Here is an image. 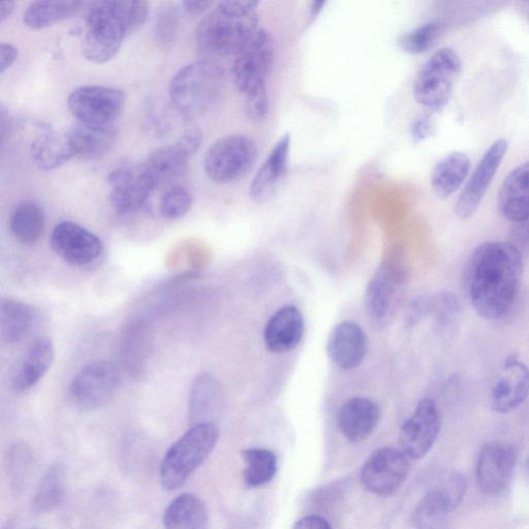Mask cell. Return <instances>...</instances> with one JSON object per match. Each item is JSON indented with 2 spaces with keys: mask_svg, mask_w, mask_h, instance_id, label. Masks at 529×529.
Wrapping results in <instances>:
<instances>
[{
  "mask_svg": "<svg viewBox=\"0 0 529 529\" xmlns=\"http://www.w3.org/2000/svg\"><path fill=\"white\" fill-rule=\"evenodd\" d=\"M451 513L440 492L432 488L419 504L414 523L416 529H445L446 520Z\"/></svg>",
  "mask_w": 529,
  "mask_h": 529,
  "instance_id": "d590c367",
  "label": "cell"
},
{
  "mask_svg": "<svg viewBox=\"0 0 529 529\" xmlns=\"http://www.w3.org/2000/svg\"><path fill=\"white\" fill-rule=\"evenodd\" d=\"M441 428L442 417L437 402L429 397L421 399L414 414L401 428L400 449L409 458H423L437 442Z\"/></svg>",
  "mask_w": 529,
  "mask_h": 529,
  "instance_id": "5bb4252c",
  "label": "cell"
},
{
  "mask_svg": "<svg viewBox=\"0 0 529 529\" xmlns=\"http://www.w3.org/2000/svg\"><path fill=\"white\" fill-rule=\"evenodd\" d=\"M508 147L507 140L499 139L483 155L456 202L455 213L460 220L468 221L478 211L490 184L506 157Z\"/></svg>",
  "mask_w": 529,
  "mask_h": 529,
  "instance_id": "9a60e30c",
  "label": "cell"
},
{
  "mask_svg": "<svg viewBox=\"0 0 529 529\" xmlns=\"http://www.w3.org/2000/svg\"><path fill=\"white\" fill-rule=\"evenodd\" d=\"M66 492V471L64 465L55 463L41 480L33 500L34 510L46 513L57 508Z\"/></svg>",
  "mask_w": 529,
  "mask_h": 529,
  "instance_id": "e575fe53",
  "label": "cell"
},
{
  "mask_svg": "<svg viewBox=\"0 0 529 529\" xmlns=\"http://www.w3.org/2000/svg\"><path fill=\"white\" fill-rule=\"evenodd\" d=\"M259 3L225 0L205 16L196 28V45L203 59L237 56L258 31Z\"/></svg>",
  "mask_w": 529,
  "mask_h": 529,
  "instance_id": "3957f363",
  "label": "cell"
},
{
  "mask_svg": "<svg viewBox=\"0 0 529 529\" xmlns=\"http://www.w3.org/2000/svg\"><path fill=\"white\" fill-rule=\"evenodd\" d=\"M528 396L529 368L517 356L511 355L491 386L490 407L497 414H510L520 408Z\"/></svg>",
  "mask_w": 529,
  "mask_h": 529,
  "instance_id": "2e32d148",
  "label": "cell"
},
{
  "mask_svg": "<svg viewBox=\"0 0 529 529\" xmlns=\"http://www.w3.org/2000/svg\"><path fill=\"white\" fill-rule=\"evenodd\" d=\"M108 183L111 186L110 203L121 214L138 212L158 188L144 163L118 166L108 175Z\"/></svg>",
  "mask_w": 529,
  "mask_h": 529,
  "instance_id": "7c38bea8",
  "label": "cell"
},
{
  "mask_svg": "<svg viewBox=\"0 0 529 529\" xmlns=\"http://www.w3.org/2000/svg\"><path fill=\"white\" fill-rule=\"evenodd\" d=\"M367 337L363 329L353 322L338 324L328 338L327 353L341 369L358 367L367 354Z\"/></svg>",
  "mask_w": 529,
  "mask_h": 529,
  "instance_id": "44dd1931",
  "label": "cell"
},
{
  "mask_svg": "<svg viewBox=\"0 0 529 529\" xmlns=\"http://www.w3.org/2000/svg\"><path fill=\"white\" fill-rule=\"evenodd\" d=\"M257 160L258 147L251 137L229 135L210 146L204 158V171L216 183H232L250 173Z\"/></svg>",
  "mask_w": 529,
  "mask_h": 529,
  "instance_id": "ba28073f",
  "label": "cell"
},
{
  "mask_svg": "<svg viewBox=\"0 0 529 529\" xmlns=\"http://www.w3.org/2000/svg\"><path fill=\"white\" fill-rule=\"evenodd\" d=\"M202 143L203 134L199 129L195 128L185 132L175 145L186 155V157L191 159L200 149Z\"/></svg>",
  "mask_w": 529,
  "mask_h": 529,
  "instance_id": "7bdbcfd3",
  "label": "cell"
},
{
  "mask_svg": "<svg viewBox=\"0 0 529 529\" xmlns=\"http://www.w3.org/2000/svg\"><path fill=\"white\" fill-rule=\"evenodd\" d=\"M528 466H529V457H528Z\"/></svg>",
  "mask_w": 529,
  "mask_h": 529,
  "instance_id": "f907efd6",
  "label": "cell"
},
{
  "mask_svg": "<svg viewBox=\"0 0 529 529\" xmlns=\"http://www.w3.org/2000/svg\"><path fill=\"white\" fill-rule=\"evenodd\" d=\"M499 209L511 223L529 217V162L514 169L504 180L499 197Z\"/></svg>",
  "mask_w": 529,
  "mask_h": 529,
  "instance_id": "cb8c5ba5",
  "label": "cell"
},
{
  "mask_svg": "<svg viewBox=\"0 0 529 529\" xmlns=\"http://www.w3.org/2000/svg\"><path fill=\"white\" fill-rule=\"evenodd\" d=\"M509 242L517 248L522 256H529V217L513 224Z\"/></svg>",
  "mask_w": 529,
  "mask_h": 529,
  "instance_id": "b9f144b4",
  "label": "cell"
},
{
  "mask_svg": "<svg viewBox=\"0 0 529 529\" xmlns=\"http://www.w3.org/2000/svg\"><path fill=\"white\" fill-rule=\"evenodd\" d=\"M380 419L381 411L375 401L366 397H354L341 407L338 426L349 441L360 443L376 430Z\"/></svg>",
  "mask_w": 529,
  "mask_h": 529,
  "instance_id": "7402d4cb",
  "label": "cell"
},
{
  "mask_svg": "<svg viewBox=\"0 0 529 529\" xmlns=\"http://www.w3.org/2000/svg\"><path fill=\"white\" fill-rule=\"evenodd\" d=\"M304 329V319L299 308L294 305L279 308L266 324L265 346L272 354L289 353L300 345Z\"/></svg>",
  "mask_w": 529,
  "mask_h": 529,
  "instance_id": "ffe728a7",
  "label": "cell"
},
{
  "mask_svg": "<svg viewBox=\"0 0 529 529\" xmlns=\"http://www.w3.org/2000/svg\"><path fill=\"white\" fill-rule=\"evenodd\" d=\"M517 462V451L509 444L489 443L480 451L477 481L483 493L499 496L509 487Z\"/></svg>",
  "mask_w": 529,
  "mask_h": 529,
  "instance_id": "ac0fdd59",
  "label": "cell"
},
{
  "mask_svg": "<svg viewBox=\"0 0 529 529\" xmlns=\"http://www.w3.org/2000/svg\"><path fill=\"white\" fill-rule=\"evenodd\" d=\"M275 61V44L270 33L260 28L254 39L237 55L232 77L244 99V110L253 121H263L269 110L267 81Z\"/></svg>",
  "mask_w": 529,
  "mask_h": 529,
  "instance_id": "277c9868",
  "label": "cell"
},
{
  "mask_svg": "<svg viewBox=\"0 0 529 529\" xmlns=\"http://www.w3.org/2000/svg\"><path fill=\"white\" fill-rule=\"evenodd\" d=\"M120 384L116 367L107 361H95L84 366L74 378L70 394L82 410H97L105 406Z\"/></svg>",
  "mask_w": 529,
  "mask_h": 529,
  "instance_id": "8fae6325",
  "label": "cell"
},
{
  "mask_svg": "<svg viewBox=\"0 0 529 529\" xmlns=\"http://www.w3.org/2000/svg\"><path fill=\"white\" fill-rule=\"evenodd\" d=\"M84 7L82 2H34L23 14L24 24L33 30L48 28L76 16Z\"/></svg>",
  "mask_w": 529,
  "mask_h": 529,
  "instance_id": "1f68e13d",
  "label": "cell"
},
{
  "mask_svg": "<svg viewBox=\"0 0 529 529\" xmlns=\"http://www.w3.org/2000/svg\"><path fill=\"white\" fill-rule=\"evenodd\" d=\"M190 158L174 144L155 150L144 162L150 176L157 183H171L181 178L189 169Z\"/></svg>",
  "mask_w": 529,
  "mask_h": 529,
  "instance_id": "f546056e",
  "label": "cell"
},
{
  "mask_svg": "<svg viewBox=\"0 0 529 529\" xmlns=\"http://www.w3.org/2000/svg\"><path fill=\"white\" fill-rule=\"evenodd\" d=\"M14 9V2H3L0 4V23H4L8 20L12 16Z\"/></svg>",
  "mask_w": 529,
  "mask_h": 529,
  "instance_id": "c3c4849f",
  "label": "cell"
},
{
  "mask_svg": "<svg viewBox=\"0 0 529 529\" xmlns=\"http://www.w3.org/2000/svg\"><path fill=\"white\" fill-rule=\"evenodd\" d=\"M470 170L471 160L468 154L461 151L448 154L432 170V192L442 200L452 197L461 188Z\"/></svg>",
  "mask_w": 529,
  "mask_h": 529,
  "instance_id": "484cf974",
  "label": "cell"
},
{
  "mask_svg": "<svg viewBox=\"0 0 529 529\" xmlns=\"http://www.w3.org/2000/svg\"><path fill=\"white\" fill-rule=\"evenodd\" d=\"M163 520L165 529H207L208 511L198 496L183 493L168 505Z\"/></svg>",
  "mask_w": 529,
  "mask_h": 529,
  "instance_id": "f1b7e54d",
  "label": "cell"
},
{
  "mask_svg": "<svg viewBox=\"0 0 529 529\" xmlns=\"http://www.w3.org/2000/svg\"><path fill=\"white\" fill-rule=\"evenodd\" d=\"M219 438L215 423L193 424L165 454L160 471L162 486L169 491L183 486L209 457Z\"/></svg>",
  "mask_w": 529,
  "mask_h": 529,
  "instance_id": "8992f818",
  "label": "cell"
},
{
  "mask_svg": "<svg viewBox=\"0 0 529 529\" xmlns=\"http://www.w3.org/2000/svg\"><path fill=\"white\" fill-rule=\"evenodd\" d=\"M437 131V124L431 114H424L415 119L412 124V135L416 142L430 138Z\"/></svg>",
  "mask_w": 529,
  "mask_h": 529,
  "instance_id": "ee69618b",
  "label": "cell"
},
{
  "mask_svg": "<svg viewBox=\"0 0 529 529\" xmlns=\"http://www.w3.org/2000/svg\"><path fill=\"white\" fill-rule=\"evenodd\" d=\"M434 488L440 492L450 511L453 512L462 503L466 490H468V482L463 475L455 473Z\"/></svg>",
  "mask_w": 529,
  "mask_h": 529,
  "instance_id": "60d3db41",
  "label": "cell"
},
{
  "mask_svg": "<svg viewBox=\"0 0 529 529\" xmlns=\"http://www.w3.org/2000/svg\"><path fill=\"white\" fill-rule=\"evenodd\" d=\"M290 150L291 136L285 134L275 143L252 180L250 196L253 201L264 204L276 195L288 172Z\"/></svg>",
  "mask_w": 529,
  "mask_h": 529,
  "instance_id": "d6986e66",
  "label": "cell"
},
{
  "mask_svg": "<svg viewBox=\"0 0 529 529\" xmlns=\"http://www.w3.org/2000/svg\"><path fill=\"white\" fill-rule=\"evenodd\" d=\"M146 2H95L88 6L82 39L84 57L96 65L112 60L123 41L137 34L147 21Z\"/></svg>",
  "mask_w": 529,
  "mask_h": 529,
  "instance_id": "7a4b0ae2",
  "label": "cell"
},
{
  "mask_svg": "<svg viewBox=\"0 0 529 529\" xmlns=\"http://www.w3.org/2000/svg\"><path fill=\"white\" fill-rule=\"evenodd\" d=\"M30 157L39 169L51 171L75 158V153L67 132L47 131L31 143Z\"/></svg>",
  "mask_w": 529,
  "mask_h": 529,
  "instance_id": "4316f807",
  "label": "cell"
},
{
  "mask_svg": "<svg viewBox=\"0 0 529 529\" xmlns=\"http://www.w3.org/2000/svg\"><path fill=\"white\" fill-rule=\"evenodd\" d=\"M37 310L29 304L6 298L0 305V334L6 344H15L26 337L37 323Z\"/></svg>",
  "mask_w": 529,
  "mask_h": 529,
  "instance_id": "83f0119b",
  "label": "cell"
},
{
  "mask_svg": "<svg viewBox=\"0 0 529 529\" xmlns=\"http://www.w3.org/2000/svg\"><path fill=\"white\" fill-rule=\"evenodd\" d=\"M325 6V3H314L313 7H311V17L316 18L320 11H322V8Z\"/></svg>",
  "mask_w": 529,
  "mask_h": 529,
  "instance_id": "681fc988",
  "label": "cell"
},
{
  "mask_svg": "<svg viewBox=\"0 0 529 529\" xmlns=\"http://www.w3.org/2000/svg\"><path fill=\"white\" fill-rule=\"evenodd\" d=\"M222 397L220 384L208 373H203L195 380L189 400L190 419L194 424L207 421V416L214 411Z\"/></svg>",
  "mask_w": 529,
  "mask_h": 529,
  "instance_id": "d6a6232c",
  "label": "cell"
},
{
  "mask_svg": "<svg viewBox=\"0 0 529 529\" xmlns=\"http://www.w3.org/2000/svg\"><path fill=\"white\" fill-rule=\"evenodd\" d=\"M55 357L53 342L48 337H40L31 344L18 366L13 388L24 392L34 388L46 375Z\"/></svg>",
  "mask_w": 529,
  "mask_h": 529,
  "instance_id": "d4e9b609",
  "label": "cell"
},
{
  "mask_svg": "<svg viewBox=\"0 0 529 529\" xmlns=\"http://www.w3.org/2000/svg\"><path fill=\"white\" fill-rule=\"evenodd\" d=\"M45 225L44 210L33 201L17 206L10 220V230L13 236L24 245L36 244L44 233Z\"/></svg>",
  "mask_w": 529,
  "mask_h": 529,
  "instance_id": "4dcf8cb0",
  "label": "cell"
},
{
  "mask_svg": "<svg viewBox=\"0 0 529 529\" xmlns=\"http://www.w3.org/2000/svg\"><path fill=\"white\" fill-rule=\"evenodd\" d=\"M75 157L95 160L105 157L118 140V130L113 124L95 126L76 122L67 132Z\"/></svg>",
  "mask_w": 529,
  "mask_h": 529,
  "instance_id": "603a6c76",
  "label": "cell"
},
{
  "mask_svg": "<svg viewBox=\"0 0 529 529\" xmlns=\"http://www.w3.org/2000/svg\"><path fill=\"white\" fill-rule=\"evenodd\" d=\"M409 459L401 449L396 448L386 447L373 452L362 469L364 487L376 495H393L409 475Z\"/></svg>",
  "mask_w": 529,
  "mask_h": 529,
  "instance_id": "4fadbf2b",
  "label": "cell"
},
{
  "mask_svg": "<svg viewBox=\"0 0 529 529\" xmlns=\"http://www.w3.org/2000/svg\"><path fill=\"white\" fill-rule=\"evenodd\" d=\"M193 206V196L182 188L172 186L160 201V213L166 220H179L188 214Z\"/></svg>",
  "mask_w": 529,
  "mask_h": 529,
  "instance_id": "f35d334b",
  "label": "cell"
},
{
  "mask_svg": "<svg viewBox=\"0 0 529 529\" xmlns=\"http://www.w3.org/2000/svg\"><path fill=\"white\" fill-rule=\"evenodd\" d=\"M50 242L55 254L73 266L89 265L104 251V244L97 235L73 222L57 224Z\"/></svg>",
  "mask_w": 529,
  "mask_h": 529,
  "instance_id": "e0dca14e",
  "label": "cell"
},
{
  "mask_svg": "<svg viewBox=\"0 0 529 529\" xmlns=\"http://www.w3.org/2000/svg\"><path fill=\"white\" fill-rule=\"evenodd\" d=\"M406 278V271L392 263H384L371 277L365 293L364 308L367 322L373 330H384L391 325Z\"/></svg>",
  "mask_w": 529,
  "mask_h": 529,
  "instance_id": "9c48e42d",
  "label": "cell"
},
{
  "mask_svg": "<svg viewBox=\"0 0 529 529\" xmlns=\"http://www.w3.org/2000/svg\"><path fill=\"white\" fill-rule=\"evenodd\" d=\"M18 49L8 43L0 44V73L4 74L10 69L18 58Z\"/></svg>",
  "mask_w": 529,
  "mask_h": 529,
  "instance_id": "f6af8a7d",
  "label": "cell"
},
{
  "mask_svg": "<svg viewBox=\"0 0 529 529\" xmlns=\"http://www.w3.org/2000/svg\"><path fill=\"white\" fill-rule=\"evenodd\" d=\"M245 463L243 479L248 487H261L273 480L277 473V458L267 449L251 448L241 453Z\"/></svg>",
  "mask_w": 529,
  "mask_h": 529,
  "instance_id": "836d02e7",
  "label": "cell"
},
{
  "mask_svg": "<svg viewBox=\"0 0 529 529\" xmlns=\"http://www.w3.org/2000/svg\"><path fill=\"white\" fill-rule=\"evenodd\" d=\"M523 256L509 241L479 245L466 270V288L477 314L485 320L506 317L521 287Z\"/></svg>",
  "mask_w": 529,
  "mask_h": 529,
  "instance_id": "6da1fadb",
  "label": "cell"
},
{
  "mask_svg": "<svg viewBox=\"0 0 529 529\" xmlns=\"http://www.w3.org/2000/svg\"><path fill=\"white\" fill-rule=\"evenodd\" d=\"M213 5V2H191V0L182 3L184 10L193 16L206 13Z\"/></svg>",
  "mask_w": 529,
  "mask_h": 529,
  "instance_id": "7dc6e473",
  "label": "cell"
},
{
  "mask_svg": "<svg viewBox=\"0 0 529 529\" xmlns=\"http://www.w3.org/2000/svg\"><path fill=\"white\" fill-rule=\"evenodd\" d=\"M293 529H332L330 524L322 517L307 516L299 520Z\"/></svg>",
  "mask_w": 529,
  "mask_h": 529,
  "instance_id": "bcb514c9",
  "label": "cell"
},
{
  "mask_svg": "<svg viewBox=\"0 0 529 529\" xmlns=\"http://www.w3.org/2000/svg\"><path fill=\"white\" fill-rule=\"evenodd\" d=\"M179 27V8L166 3L160 9L154 23V37L164 47L170 46L176 38Z\"/></svg>",
  "mask_w": 529,
  "mask_h": 529,
  "instance_id": "ab89813d",
  "label": "cell"
},
{
  "mask_svg": "<svg viewBox=\"0 0 529 529\" xmlns=\"http://www.w3.org/2000/svg\"><path fill=\"white\" fill-rule=\"evenodd\" d=\"M461 71V60L451 48L433 53L414 82L416 101L432 111L443 109L450 100Z\"/></svg>",
  "mask_w": 529,
  "mask_h": 529,
  "instance_id": "52a82bcc",
  "label": "cell"
},
{
  "mask_svg": "<svg viewBox=\"0 0 529 529\" xmlns=\"http://www.w3.org/2000/svg\"><path fill=\"white\" fill-rule=\"evenodd\" d=\"M126 96L117 88L87 85L76 88L68 98V107L77 122L107 126L121 114Z\"/></svg>",
  "mask_w": 529,
  "mask_h": 529,
  "instance_id": "30bf717a",
  "label": "cell"
},
{
  "mask_svg": "<svg viewBox=\"0 0 529 529\" xmlns=\"http://www.w3.org/2000/svg\"><path fill=\"white\" fill-rule=\"evenodd\" d=\"M224 89V70L213 60L201 59L174 75L169 96L181 116L193 119L212 110L222 99Z\"/></svg>",
  "mask_w": 529,
  "mask_h": 529,
  "instance_id": "5b68a950",
  "label": "cell"
},
{
  "mask_svg": "<svg viewBox=\"0 0 529 529\" xmlns=\"http://www.w3.org/2000/svg\"><path fill=\"white\" fill-rule=\"evenodd\" d=\"M442 35V25L435 22H429L415 28L410 31V33L401 36L398 45L407 53L422 54L437 45Z\"/></svg>",
  "mask_w": 529,
  "mask_h": 529,
  "instance_id": "8d00e7d4",
  "label": "cell"
},
{
  "mask_svg": "<svg viewBox=\"0 0 529 529\" xmlns=\"http://www.w3.org/2000/svg\"><path fill=\"white\" fill-rule=\"evenodd\" d=\"M428 316L441 328L453 326L461 313L458 298L450 292H442L428 298Z\"/></svg>",
  "mask_w": 529,
  "mask_h": 529,
  "instance_id": "74e56055",
  "label": "cell"
}]
</instances>
